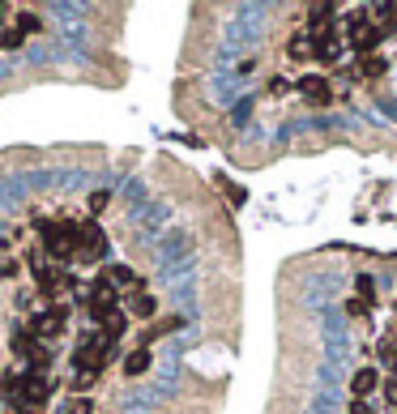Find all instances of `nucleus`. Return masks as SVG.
Segmentation results:
<instances>
[{
	"mask_svg": "<svg viewBox=\"0 0 397 414\" xmlns=\"http://www.w3.org/2000/svg\"><path fill=\"white\" fill-rule=\"evenodd\" d=\"M145 368H150V350H133V354H129V368H124V372H129V376H141Z\"/></svg>",
	"mask_w": 397,
	"mask_h": 414,
	"instance_id": "2",
	"label": "nucleus"
},
{
	"mask_svg": "<svg viewBox=\"0 0 397 414\" xmlns=\"http://www.w3.org/2000/svg\"><path fill=\"white\" fill-rule=\"evenodd\" d=\"M107 282H120V286H129V282H133V269H129V265H116V269L107 274Z\"/></svg>",
	"mask_w": 397,
	"mask_h": 414,
	"instance_id": "3",
	"label": "nucleus"
},
{
	"mask_svg": "<svg viewBox=\"0 0 397 414\" xmlns=\"http://www.w3.org/2000/svg\"><path fill=\"white\" fill-rule=\"evenodd\" d=\"M133 312H137V316H154V299H150V295L133 299Z\"/></svg>",
	"mask_w": 397,
	"mask_h": 414,
	"instance_id": "4",
	"label": "nucleus"
},
{
	"mask_svg": "<svg viewBox=\"0 0 397 414\" xmlns=\"http://www.w3.org/2000/svg\"><path fill=\"white\" fill-rule=\"evenodd\" d=\"M0 47H5V43H0Z\"/></svg>",
	"mask_w": 397,
	"mask_h": 414,
	"instance_id": "6",
	"label": "nucleus"
},
{
	"mask_svg": "<svg viewBox=\"0 0 397 414\" xmlns=\"http://www.w3.org/2000/svg\"><path fill=\"white\" fill-rule=\"evenodd\" d=\"M107 205H111V192H94V196H90V210H94V214L107 210Z\"/></svg>",
	"mask_w": 397,
	"mask_h": 414,
	"instance_id": "5",
	"label": "nucleus"
},
{
	"mask_svg": "<svg viewBox=\"0 0 397 414\" xmlns=\"http://www.w3.org/2000/svg\"><path fill=\"white\" fill-rule=\"evenodd\" d=\"M34 30H39V18H18V26L9 34H0V43H5V47H22V39L34 34Z\"/></svg>",
	"mask_w": 397,
	"mask_h": 414,
	"instance_id": "1",
	"label": "nucleus"
}]
</instances>
